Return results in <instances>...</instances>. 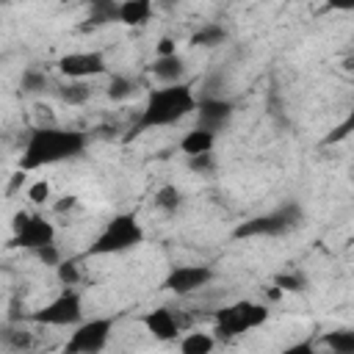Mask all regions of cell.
Instances as JSON below:
<instances>
[{"label":"cell","mask_w":354,"mask_h":354,"mask_svg":"<svg viewBox=\"0 0 354 354\" xmlns=\"http://www.w3.org/2000/svg\"><path fill=\"white\" fill-rule=\"evenodd\" d=\"M194 111H196V97H194L191 86L183 83V80L180 83H166L163 88L149 91L147 105H144V111L136 122V133L174 124V122L185 119Z\"/></svg>","instance_id":"2"},{"label":"cell","mask_w":354,"mask_h":354,"mask_svg":"<svg viewBox=\"0 0 354 354\" xmlns=\"http://www.w3.org/2000/svg\"><path fill=\"white\" fill-rule=\"evenodd\" d=\"M180 202H183V194H180L177 185H163V188H158V194H155V205H158L163 213H177Z\"/></svg>","instance_id":"21"},{"label":"cell","mask_w":354,"mask_h":354,"mask_svg":"<svg viewBox=\"0 0 354 354\" xmlns=\"http://www.w3.org/2000/svg\"><path fill=\"white\" fill-rule=\"evenodd\" d=\"M36 257H39L44 266H58V263H61V252H58L55 243H47V246H41V249H36Z\"/></svg>","instance_id":"29"},{"label":"cell","mask_w":354,"mask_h":354,"mask_svg":"<svg viewBox=\"0 0 354 354\" xmlns=\"http://www.w3.org/2000/svg\"><path fill=\"white\" fill-rule=\"evenodd\" d=\"M19 86H22V91H28V94H36V91H44V88L50 86V80H47V75L39 72V69H25Z\"/></svg>","instance_id":"23"},{"label":"cell","mask_w":354,"mask_h":354,"mask_svg":"<svg viewBox=\"0 0 354 354\" xmlns=\"http://www.w3.org/2000/svg\"><path fill=\"white\" fill-rule=\"evenodd\" d=\"M299 224H301L299 202H285L271 213H263V216H254L249 221H241L232 230V238H277V235L290 232Z\"/></svg>","instance_id":"3"},{"label":"cell","mask_w":354,"mask_h":354,"mask_svg":"<svg viewBox=\"0 0 354 354\" xmlns=\"http://www.w3.org/2000/svg\"><path fill=\"white\" fill-rule=\"evenodd\" d=\"M55 271H58L61 285H66V288H75V285L80 282V271H77V263H75V260H61V263L55 266Z\"/></svg>","instance_id":"25"},{"label":"cell","mask_w":354,"mask_h":354,"mask_svg":"<svg viewBox=\"0 0 354 354\" xmlns=\"http://www.w3.org/2000/svg\"><path fill=\"white\" fill-rule=\"evenodd\" d=\"M232 111H235V105H232L230 100H224V97H202V100L196 102L199 127H205V130H213V133H216V130L227 127V122H230Z\"/></svg>","instance_id":"11"},{"label":"cell","mask_w":354,"mask_h":354,"mask_svg":"<svg viewBox=\"0 0 354 354\" xmlns=\"http://www.w3.org/2000/svg\"><path fill=\"white\" fill-rule=\"evenodd\" d=\"M329 8H337V11H354V0H326Z\"/></svg>","instance_id":"32"},{"label":"cell","mask_w":354,"mask_h":354,"mask_svg":"<svg viewBox=\"0 0 354 354\" xmlns=\"http://www.w3.org/2000/svg\"><path fill=\"white\" fill-rule=\"evenodd\" d=\"M86 3H88V22L91 25L119 22V3L116 0H86Z\"/></svg>","instance_id":"16"},{"label":"cell","mask_w":354,"mask_h":354,"mask_svg":"<svg viewBox=\"0 0 354 354\" xmlns=\"http://www.w3.org/2000/svg\"><path fill=\"white\" fill-rule=\"evenodd\" d=\"M152 17V0H122L119 22L122 25H144Z\"/></svg>","instance_id":"15"},{"label":"cell","mask_w":354,"mask_h":354,"mask_svg":"<svg viewBox=\"0 0 354 354\" xmlns=\"http://www.w3.org/2000/svg\"><path fill=\"white\" fill-rule=\"evenodd\" d=\"M28 199L36 202V205L47 202V199H50V183H47V180H36V183L28 188Z\"/></svg>","instance_id":"28"},{"label":"cell","mask_w":354,"mask_h":354,"mask_svg":"<svg viewBox=\"0 0 354 354\" xmlns=\"http://www.w3.org/2000/svg\"><path fill=\"white\" fill-rule=\"evenodd\" d=\"M58 72L64 77H75V80H86V77H97L105 72V55L102 53H66L64 58H58Z\"/></svg>","instance_id":"10"},{"label":"cell","mask_w":354,"mask_h":354,"mask_svg":"<svg viewBox=\"0 0 354 354\" xmlns=\"http://www.w3.org/2000/svg\"><path fill=\"white\" fill-rule=\"evenodd\" d=\"M227 39V30L221 28V25H205V28H199L194 36H191V44L194 47H216V44H221Z\"/></svg>","instance_id":"20"},{"label":"cell","mask_w":354,"mask_h":354,"mask_svg":"<svg viewBox=\"0 0 354 354\" xmlns=\"http://www.w3.org/2000/svg\"><path fill=\"white\" fill-rule=\"evenodd\" d=\"M177 53V47H174V41L169 39V36H163L160 41H158V55H174Z\"/></svg>","instance_id":"30"},{"label":"cell","mask_w":354,"mask_h":354,"mask_svg":"<svg viewBox=\"0 0 354 354\" xmlns=\"http://www.w3.org/2000/svg\"><path fill=\"white\" fill-rule=\"evenodd\" d=\"M213 346H216V340L207 332H191L180 340L183 354H207V351H213Z\"/></svg>","instance_id":"18"},{"label":"cell","mask_w":354,"mask_h":354,"mask_svg":"<svg viewBox=\"0 0 354 354\" xmlns=\"http://www.w3.org/2000/svg\"><path fill=\"white\" fill-rule=\"evenodd\" d=\"M144 326H147V332H149L152 337H158V340H174L183 324H180V318H177L171 310L158 307V310H149V313L144 315Z\"/></svg>","instance_id":"12"},{"label":"cell","mask_w":354,"mask_h":354,"mask_svg":"<svg viewBox=\"0 0 354 354\" xmlns=\"http://www.w3.org/2000/svg\"><path fill=\"white\" fill-rule=\"evenodd\" d=\"M188 169L191 171H213V155L210 152H199V155H188Z\"/></svg>","instance_id":"27"},{"label":"cell","mask_w":354,"mask_h":354,"mask_svg":"<svg viewBox=\"0 0 354 354\" xmlns=\"http://www.w3.org/2000/svg\"><path fill=\"white\" fill-rule=\"evenodd\" d=\"M213 144H216V133H213V130L194 127V130H188V133L183 136L180 149H183L185 155H199V152H210Z\"/></svg>","instance_id":"14"},{"label":"cell","mask_w":354,"mask_h":354,"mask_svg":"<svg viewBox=\"0 0 354 354\" xmlns=\"http://www.w3.org/2000/svg\"><path fill=\"white\" fill-rule=\"evenodd\" d=\"M80 318H83V301L69 288L61 296H55L50 304L33 313V321L47 326H72V324H80Z\"/></svg>","instance_id":"7"},{"label":"cell","mask_w":354,"mask_h":354,"mask_svg":"<svg viewBox=\"0 0 354 354\" xmlns=\"http://www.w3.org/2000/svg\"><path fill=\"white\" fill-rule=\"evenodd\" d=\"M136 91V83L130 80V77H124V75H111V80H108V88H105V94H108V100H127L130 94Z\"/></svg>","instance_id":"22"},{"label":"cell","mask_w":354,"mask_h":354,"mask_svg":"<svg viewBox=\"0 0 354 354\" xmlns=\"http://www.w3.org/2000/svg\"><path fill=\"white\" fill-rule=\"evenodd\" d=\"M268 321V310L266 304H257V301H235L230 307H221L216 313V337H224V340H232L249 329H257Z\"/></svg>","instance_id":"5"},{"label":"cell","mask_w":354,"mask_h":354,"mask_svg":"<svg viewBox=\"0 0 354 354\" xmlns=\"http://www.w3.org/2000/svg\"><path fill=\"white\" fill-rule=\"evenodd\" d=\"M53 238H55V227H53L44 216L17 213L11 246H17V249H33V252H36V249L53 243Z\"/></svg>","instance_id":"6"},{"label":"cell","mask_w":354,"mask_h":354,"mask_svg":"<svg viewBox=\"0 0 354 354\" xmlns=\"http://www.w3.org/2000/svg\"><path fill=\"white\" fill-rule=\"evenodd\" d=\"M210 279H213V268L210 266H177L163 279V288L177 293V296H185V293H194V290L205 288Z\"/></svg>","instance_id":"9"},{"label":"cell","mask_w":354,"mask_h":354,"mask_svg":"<svg viewBox=\"0 0 354 354\" xmlns=\"http://www.w3.org/2000/svg\"><path fill=\"white\" fill-rule=\"evenodd\" d=\"M348 133H354V102H351V111H348V116H346V119H343V122H340V124H337V127H335V130L326 136V144L343 141Z\"/></svg>","instance_id":"26"},{"label":"cell","mask_w":354,"mask_h":354,"mask_svg":"<svg viewBox=\"0 0 354 354\" xmlns=\"http://www.w3.org/2000/svg\"><path fill=\"white\" fill-rule=\"evenodd\" d=\"M86 147V136L77 130H61V127H36L30 130L22 158H19V169L22 171H33L58 160H69L75 155H80Z\"/></svg>","instance_id":"1"},{"label":"cell","mask_w":354,"mask_h":354,"mask_svg":"<svg viewBox=\"0 0 354 354\" xmlns=\"http://www.w3.org/2000/svg\"><path fill=\"white\" fill-rule=\"evenodd\" d=\"M77 205V196H61V202H55V213H66Z\"/></svg>","instance_id":"31"},{"label":"cell","mask_w":354,"mask_h":354,"mask_svg":"<svg viewBox=\"0 0 354 354\" xmlns=\"http://www.w3.org/2000/svg\"><path fill=\"white\" fill-rule=\"evenodd\" d=\"M144 241V230L138 224V218L133 213H119L113 216L105 230L94 238V243L88 246L86 254H119V252H127L133 246H138Z\"/></svg>","instance_id":"4"},{"label":"cell","mask_w":354,"mask_h":354,"mask_svg":"<svg viewBox=\"0 0 354 354\" xmlns=\"http://www.w3.org/2000/svg\"><path fill=\"white\" fill-rule=\"evenodd\" d=\"M163 3H174V0H163Z\"/></svg>","instance_id":"33"},{"label":"cell","mask_w":354,"mask_h":354,"mask_svg":"<svg viewBox=\"0 0 354 354\" xmlns=\"http://www.w3.org/2000/svg\"><path fill=\"white\" fill-rule=\"evenodd\" d=\"M111 326L113 321L111 318H91V321H83L77 324V329L72 332V337L66 340V351L69 354H94V351H102L108 337H111Z\"/></svg>","instance_id":"8"},{"label":"cell","mask_w":354,"mask_h":354,"mask_svg":"<svg viewBox=\"0 0 354 354\" xmlns=\"http://www.w3.org/2000/svg\"><path fill=\"white\" fill-rule=\"evenodd\" d=\"M324 346L335 354H354V329H337L324 335Z\"/></svg>","instance_id":"19"},{"label":"cell","mask_w":354,"mask_h":354,"mask_svg":"<svg viewBox=\"0 0 354 354\" xmlns=\"http://www.w3.org/2000/svg\"><path fill=\"white\" fill-rule=\"evenodd\" d=\"M149 69H152V75H155L158 80H163V83H180L183 75H185V61H183L177 53H174V55H158Z\"/></svg>","instance_id":"13"},{"label":"cell","mask_w":354,"mask_h":354,"mask_svg":"<svg viewBox=\"0 0 354 354\" xmlns=\"http://www.w3.org/2000/svg\"><path fill=\"white\" fill-rule=\"evenodd\" d=\"M58 97H61L66 105H83V102L91 97V88H88V83L69 77V83H64V86L58 88Z\"/></svg>","instance_id":"17"},{"label":"cell","mask_w":354,"mask_h":354,"mask_svg":"<svg viewBox=\"0 0 354 354\" xmlns=\"http://www.w3.org/2000/svg\"><path fill=\"white\" fill-rule=\"evenodd\" d=\"M274 285L282 290V293H299V290H304V285H307V279L301 277V274H277L274 277Z\"/></svg>","instance_id":"24"}]
</instances>
